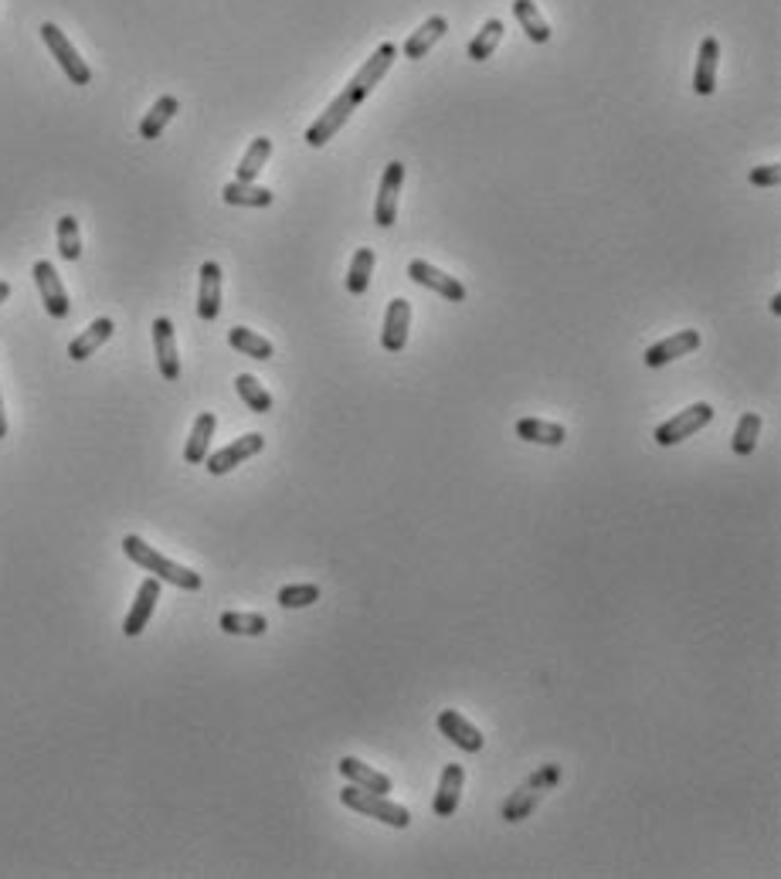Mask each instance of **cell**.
Returning <instances> with one entry per match:
<instances>
[{
	"label": "cell",
	"instance_id": "24",
	"mask_svg": "<svg viewBox=\"0 0 781 879\" xmlns=\"http://www.w3.org/2000/svg\"><path fill=\"white\" fill-rule=\"evenodd\" d=\"M214 428H218V418H214L211 411L197 415L194 428H191V438H187V445H184V459L191 462V465H201L204 459H208V448H211Z\"/></svg>",
	"mask_w": 781,
	"mask_h": 879
},
{
	"label": "cell",
	"instance_id": "9",
	"mask_svg": "<svg viewBox=\"0 0 781 879\" xmlns=\"http://www.w3.org/2000/svg\"><path fill=\"white\" fill-rule=\"evenodd\" d=\"M401 184H405V163L391 160L388 167H384L381 187H377V204H374V221L381 224V228H391L394 218H398Z\"/></svg>",
	"mask_w": 781,
	"mask_h": 879
},
{
	"label": "cell",
	"instance_id": "12",
	"mask_svg": "<svg viewBox=\"0 0 781 879\" xmlns=\"http://www.w3.org/2000/svg\"><path fill=\"white\" fill-rule=\"evenodd\" d=\"M700 347V333L697 330H680V333H673V336H666V340H659V343H652V347L646 350V357H642V364L646 367H666L669 360H680V357H686V353H693Z\"/></svg>",
	"mask_w": 781,
	"mask_h": 879
},
{
	"label": "cell",
	"instance_id": "3",
	"mask_svg": "<svg viewBox=\"0 0 781 879\" xmlns=\"http://www.w3.org/2000/svg\"><path fill=\"white\" fill-rule=\"evenodd\" d=\"M340 801H343V808H350V812L371 815V818H377V822L391 825V829H408L411 825L408 808L394 805V801H388V795H374V791H367V788H357V784L343 788Z\"/></svg>",
	"mask_w": 781,
	"mask_h": 879
},
{
	"label": "cell",
	"instance_id": "4",
	"mask_svg": "<svg viewBox=\"0 0 781 879\" xmlns=\"http://www.w3.org/2000/svg\"><path fill=\"white\" fill-rule=\"evenodd\" d=\"M41 41L48 45V51L55 55V62L62 65V72L72 79V85H89L92 82V68L85 65V58L75 51L72 41L65 38V31L58 24H41Z\"/></svg>",
	"mask_w": 781,
	"mask_h": 879
},
{
	"label": "cell",
	"instance_id": "20",
	"mask_svg": "<svg viewBox=\"0 0 781 879\" xmlns=\"http://www.w3.org/2000/svg\"><path fill=\"white\" fill-rule=\"evenodd\" d=\"M113 330H116V323L109 320V316H99L96 323H89L72 343H68V357H72V360H89L92 353H96L102 343L113 336Z\"/></svg>",
	"mask_w": 781,
	"mask_h": 879
},
{
	"label": "cell",
	"instance_id": "35",
	"mask_svg": "<svg viewBox=\"0 0 781 879\" xmlns=\"http://www.w3.org/2000/svg\"><path fill=\"white\" fill-rule=\"evenodd\" d=\"M758 435H761V415H754V411H748V415H741V421H737L734 428V455H751L754 448H758Z\"/></svg>",
	"mask_w": 781,
	"mask_h": 879
},
{
	"label": "cell",
	"instance_id": "10",
	"mask_svg": "<svg viewBox=\"0 0 781 879\" xmlns=\"http://www.w3.org/2000/svg\"><path fill=\"white\" fill-rule=\"evenodd\" d=\"M408 275H411V282H418V286L439 292V296L449 299V303H462V299H466V286H462L456 275L435 269L432 262H422V258H415V262L408 265Z\"/></svg>",
	"mask_w": 781,
	"mask_h": 879
},
{
	"label": "cell",
	"instance_id": "28",
	"mask_svg": "<svg viewBox=\"0 0 781 879\" xmlns=\"http://www.w3.org/2000/svg\"><path fill=\"white\" fill-rule=\"evenodd\" d=\"M513 14H517V21L523 24V31H527L530 41H537V45H547V41H551V24L544 21V14L537 11L534 0H513Z\"/></svg>",
	"mask_w": 781,
	"mask_h": 879
},
{
	"label": "cell",
	"instance_id": "1",
	"mask_svg": "<svg viewBox=\"0 0 781 879\" xmlns=\"http://www.w3.org/2000/svg\"><path fill=\"white\" fill-rule=\"evenodd\" d=\"M123 554L133 560L136 567H143L147 574H153L157 581H167L174 584V588L180 591H201V574L191 571V567L184 564H174L170 557H163L160 550H153L147 540L136 537V533H130V537H123Z\"/></svg>",
	"mask_w": 781,
	"mask_h": 879
},
{
	"label": "cell",
	"instance_id": "26",
	"mask_svg": "<svg viewBox=\"0 0 781 879\" xmlns=\"http://www.w3.org/2000/svg\"><path fill=\"white\" fill-rule=\"evenodd\" d=\"M228 343L238 353L252 357V360H272V353H276V347H272V343L265 340V336H259L255 330H248V326H231V330H228Z\"/></svg>",
	"mask_w": 781,
	"mask_h": 879
},
{
	"label": "cell",
	"instance_id": "37",
	"mask_svg": "<svg viewBox=\"0 0 781 879\" xmlns=\"http://www.w3.org/2000/svg\"><path fill=\"white\" fill-rule=\"evenodd\" d=\"M781 180V167L778 163H765V167H754L751 170V184L754 187H775Z\"/></svg>",
	"mask_w": 781,
	"mask_h": 879
},
{
	"label": "cell",
	"instance_id": "11",
	"mask_svg": "<svg viewBox=\"0 0 781 879\" xmlns=\"http://www.w3.org/2000/svg\"><path fill=\"white\" fill-rule=\"evenodd\" d=\"M265 448V438L259 435V432H248V435H242V438H235V442L231 445H225L221 448V452H214V455H208V472L211 476H228L231 469H235V465H242L245 459H252V455H259Z\"/></svg>",
	"mask_w": 781,
	"mask_h": 879
},
{
	"label": "cell",
	"instance_id": "7",
	"mask_svg": "<svg viewBox=\"0 0 781 879\" xmlns=\"http://www.w3.org/2000/svg\"><path fill=\"white\" fill-rule=\"evenodd\" d=\"M31 275H34V286H38V292H41V303H45L48 316H55V320H65L68 309H72V303H68V292L62 286V275L55 272V265L41 258V262H34Z\"/></svg>",
	"mask_w": 781,
	"mask_h": 879
},
{
	"label": "cell",
	"instance_id": "40",
	"mask_svg": "<svg viewBox=\"0 0 781 879\" xmlns=\"http://www.w3.org/2000/svg\"><path fill=\"white\" fill-rule=\"evenodd\" d=\"M771 313H775V316L781 313V296H775V299H771Z\"/></svg>",
	"mask_w": 781,
	"mask_h": 879
},
{
	"label": "cell",
	"instance_id": "27",
	"mask_svg": "<svg viewBox=\"0 0 781 879\" xmlns=\"http://www.w3.org/2000/svg\"><path fill=\"white\" fill-rule=\"evenodd\" d=\"M177 109H180V102L174 96H160L157 102H153L150 112L143 116V123H140V136H143V140H157L163 129H167L170 119L177 116Z\"/></svg>",
	"mask_w": 781,
	"mask_h": 879
},
{
	"label": "cell",
	"instance_id": "19",
	"mask_svg": "<svg viewBox=\"0 0 781 879\" xmlns=\"http://www.w3.org/2000/svg\"><path fill=\"white\" fill-rule=\"evenodd\" d=\"M717 62H720V41L703 38L697 55V72H693V92L697 96H714L717 89Z\"/></svg>",
	"mask_w": 781,
	"mask_h": 879
},
{
	"label": "cell",
	"instance_id": "39",
	"mask_svg": "<svg viewBox=\"0 0 781 879\" xmlns=\"http://www.w3.org/2000/svg\"><path fill=\"white\" fill-rule=\"evenodd\" d=\"M7 296H11V282L0 279V303H7Z\"/></svg>",
	"mask_w": 781,
	"mask_h": 879
},
{
	"label": "cell",
	"instance_id": "36",
	"mask_svg": "<svg viewBox=\"0 0 781 879\" xmlns=\"http://www.w3.org/2000/svg\"><path fill=\"white\" fill-rule=\"evenodd\" d=\"M320 601V588L316 584H286L279 591V605L282 608H310Z\"/></svg>",
	"mask_w": 781,
	"mask_h": 879
},
{
	"label": "cell",
	"instance_id": "30",
	"mask_svg": "<svg viewBox=\"0 0 781 879\" xmlns=\"http://www.w3.org/2000/svg\"><path fill=\"white\" fill-rule=\"evenodd\" d=\"M269 157H272V140H269V136H259V140H252V146L245 150L242 163H238V177L235 180H245V184H252V180L262 174L265 163H269Z\"/></svg>",
	"mask_w": 781,
	"mask_h": 879
},
{
	"label": "cell",
	"instance_id": "32",
	"mask_svg": "<svg viewBox=\"0 0 781 879\" xmlns=\"http://www.w3.org/2000/svg\"><path fill=\"white\" fill-rule=\"evenodd\" d=\"M503 41V21H496V17H489V21L479 28L476 38L469 41V58L472 62H486L489 55L496 51V45Z\"/></svg>",
	"mask_w": 781,
	"mask_h": 879
},
{
	"label": "cell",
	"instance_id": "13",
	"mask_svg": "<svg viewBox=\"0 0 781 879\" xmlns=\"http://www.w3.org/2000/svg\"><path fill=\"white\" fill-rule=\"evenodd\" d=\"M160 601V581L157 577H147V581L140 584V591H136V601L130 608V615H126L123 622V635L126 639H136V635H143V628L150 625L153 618V608H157Z\"/></svg>",
	"mask_w": 781,
	"mask_h": 879
},
{
	"label": "cell",
	"instance_id": "5",
	"mask_svg": "<svg viewBox=\"0 0 781 879\" xmlns=\"http://www.w3.org/2000/svg\"><path fill=\"white\" fill-rule=\"evenodd\" d=\"M710 421H714V408H710L707 401H697L690 404L686 411H680V415H673L666 421V425L656 428V442L669 448V445H680L686 442V438H693L700 432V428H707Z\"/></svg>",
	"mask_w": 781,
	"mask_h": 879
},
{
	"label": "cell",
	"instance_id": "31",
	"mask_svg": "<svg viewBox=\"0 0 781 879\" xmlns=\"http://www.w3.org/2000/svg\"><path fill=\"white\" fill-rule=\"evenodd\" d=\"M235 391H238V398L245 401V408L255 411V415H265V411H272V394L265 391V387L255 381L252 374H238L235 377Z\"/></svg>",
	"mask_w": 781,
	"mask_h": 879
},
{
	"label": "cell",
	"instance_id": "29",
	"mask_svg": "<svg viewBox=\"0 0 781 879\" xmlns=\"http://www.w3.org/2000/svg\"><path fill=\"white\" fill-rule=\"evenodd\" d=\"M374 248H357L354 258H350V272H347V292L350 296H364L371 289V275H374Z\"/></svg>",
	"mask_w": 781,
	"mask_h": 879
},
{
	"label": "cell",
	"instance_id": "22",
	"mask_svg": "<svg viewBox=\"0 0 781 879\" xmlns=\"http://www.w3.org/2000/svg\"><path fill=\"white\" fill-rule=\"evenodd\" d=\"M445 31H449V21H445L442 14H432L428 21L418 28L411 38L405 41V58H411V62H418V58H425L428 51H432V45L439 38H445Z\"/></svg>",
	"mask_w": 781,
	"mask_h": 879
},
{
	"label": "cell",
	"instance_id": "21",
	"mask_svg": "<svg viewBox=\"0 0 781 879\" xmlns=\"http://www.w3.org/2000/svg\"><path fill=\"white\" fill-rule=\"evenodd\" d=\"M337 768H340L343 778H347L350 784H357V788H367V791H374V795H388V791H391V778H388V774L367 768V764L357 761V757H340Z\"/></svg>",
	"mask_w": 781,
	"mask_h": 879
},
{
	"label": "cell",
	"instance_id": "17",
	"mask_svg": "<svg viewBox=\"0 0 781 879\" xmlns=\"http://www.w3.org/2000/svg\"><path fill=\"white\" fill-rule=\"evenodd\" d=\"M221 313V265L204 262L201 265V286H197V316L204 323L218 320Z\"/></svg>",
	"mask_w": 781,
	"mask_h": 879
},
{
	"label": "cell",
	"instance_id": "23",
	"mask_svg": "<svg viewBox=\"0 0 781 879\" xmlns=\"http://www.w3.org/2000/svg\"><path fill=\"white\" fill-rule=\"evenodd\" d=\"M221 197H225V204H231V208H269V204L276 201V194L265 191V187H259L255 180L252 184H245V180H231V184H225Z\"/></svg>",
	"mask_w": 781,
	"mask_h": 879
},
{
	"label": "cell",
	"instance_id": "16",
	"mask_svg": "<svg viewBox=\"0 0 781 879\" xmlns=\"http://www.w3.org/2000/svg\"><path fill=\"white\" fill-rule=\"evenodd\" d=\"M153 350H157V367L163 381H177L180 377V357H177V340H174V323L167 316L153 320Z\"/></svg>",
	"mask_w": 781,
	"mask_h": 879
},
{
	"label": "cell",
	"instance_id": "18",
	"mask_svg": "<svg viewBox=\"0 0 781 879\" xmlns=\"http://www.w3.org/2000/svg\"><path fill=\"white\" fill-rule=\"evenodd\" d=\"M462 781H466V771H462V764H445L442 781H439V791H435V801H432V812L439 815V818H452V815L459 812Z\"/></svg>",
	"mask_w": 781,
	"mask_h": 879
},
{
	"label": "cell",
	"instance_id": "2",
	"mask_svg": "<svg viewBox=\"0 0 781 879\" xmlns=\"http://www.w3.org/2000/svg\"><path fill=\"white\" fill-rule=\"evenodd\" d=\"M557 781H561V768H557V764H544V768H540L537 774H530V778L503 801L500 815L506 818V822H523V818L537 808V801L544 798V791H551Z\"/></svg>",
	"mask_w": 781,
	"mask_h": 879
},
{
	"label": "cell",
	"instance_id": "34",
	"mask_svg": "<svg viewBox=\"0 0 781 879\" xmlns=\"http://www.w3.org/2000/svg\"><path fill=\"white\" fill-rule=\"evenodd\" d=\"M58 255L65 262H79L82 258V235H79V221L72 214H62L58 218Z\"/></svg>",
	"mask_w": 781,
	"mask_h": 879
},
{
	"label": "cell",
	"instance_id": "14",
	"mask_svg": "<svg viewBox=\"0 0 781 879\" xmlns=\"http://www.w3.org/2000/svg\"><path fill=\"white\" fill-rule=\"evenodd\" d=\"M408 326H411V303L408 299H391L388 313H384V330H381V347L388 353H401L408 343Z\"/></svg>",
	"mask_w": 781,
	"mask_h": 879
},
{
	"label": "cell",
	"instance_id": "8",
	"mask_svg": "<svg viewBox=\"0 0 781 879\" xmlns=\"http://www.w3.org/2000/svg\"><path fill=\"white\" fill-rule=\"evenodd\" d=\"M394 58H398V48H394V45H391V41H384V45H381V48H377V51H374V55H371V58H367V62H364V65H360V72L354 75V79H350V82H347V89H350V92H354V96H357L360 102H364V99H367V96H371V92H374V85H377V82H381V79H384V75H388V72H391Z\"/></svg>",
	"mask_w": 781,
	"mask_h": 879
},
{
	"label": "cell",
	"instance_id": "6",
	"mask_svg": "<svg viewBox=\"0 0 781 879\" xmlns=\"http://www.w3.org/2000/svg\"><path fill=\"white\" fill-rule=\"evenodd\" d=\"M357 106H360V99L350 89H343L340 96L333 99L330 106H326L323 116L316 119L310 129H306V143H310V146H326L343 129V123H347V119L354 116Z\"/></svg>",
	"mask_w": 781,
	"mask_h": 879
},
{
	"label": "cell",
	"instance_id": "33",
	"mask_svg": "<svg viewBox=\"0 0 781 879\" xmlns=\"http://www.w3.org/2000/svg\"><path fill=\"white\" fill-rule=\"evenodd\" d=\"M218 625L228 635H265V628H269L265 615H252V611H225Z\"/></svg>",
	"mask_w": 781,
	"mask_h": 879
},
{
	"label": "cell",
	"instance_id": "25",
	"mask_svg": "<svg viewBox=\"0 0 781 879\" xmlns=\"http://www.w3.org/2000/svg\"><path fill=\"white\" fill-rule=\"evenodd\" d=\"M517 438H523V442H534V445H564V438H568V432H564V425H554V421H544V418H520L517 421Z\"/></svg>",
	"mask_w": 781,
	"mask_h": 879
},
{
	"label": "cell",
	"instance_id": "38",
	"mask_svg": "<svg viewBox=\"0 0 781 879\" xmlns=\"http://www.w3.org/2000/svg\"><path fill=\"white\" fill-rule=\"evenodd\" d=\"M0 438H7V415H4V401H0Z\"/></svg>",
	"mask_w": 781,
	"mask_h": 879
},
{
	"label": "cell",
	"instance_id": "15",
	"mask_svg": "<svg viewBox=\"0 0 781 879\" xmlns=\"http://www.w3.org/2000/svg\"><path fill=\"white\" fill-rule=\"evenodd\" d=\"M439 730H442V737H449L452 744H456L459 751H466V754H479V751H483V744H486V737L479 734V727H472V723L462 717L459 710H442L439 713Z\"/></svg>",
	"mask_w": 781,
	"mask_h": 879
}]
</instances>
